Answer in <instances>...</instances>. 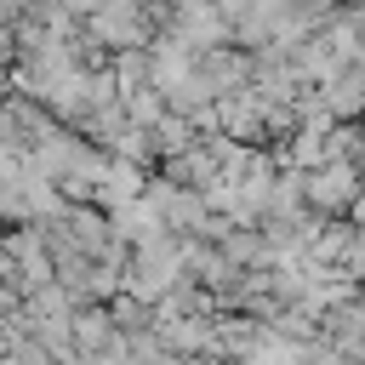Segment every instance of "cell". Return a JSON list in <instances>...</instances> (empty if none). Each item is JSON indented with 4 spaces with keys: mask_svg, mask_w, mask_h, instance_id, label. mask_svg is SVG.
Wrapping results in <instances>:
<instances>
[{
    "mask_svg": "<svg viewBox=\"0 0 365 365\" xmlns=\"http://www.w3.org/2000/svg\"><path fill=\"white\" fill-rule=\"evenodd\" d=\"M302 194H308L314 211H325V217H348L354 200L365 194V171H359V160H319V165L302 171Z\"/></svg>",
    "mask_w": 365,
    "mask_h": 365,
    "instance_id": "6da1fadb",
    "label": "cell"
},
{
    "mask_svg": "<svg viewBox=\"0 0 365 365\" xmlns=\"http://www.w3.org/2000/svg\"><path fill=\"white\" fill-rule=\"evenodd\" d=\"M86 29L108 46V51H125V46H154V17H148V0H97Z\"/></svg>",
    "mask_w": 365,
    "mask_h": 365,
    "instance_id": "7a4b0ae2",
    "label": "cell"
},
{
    "mask_svg": "<svg viewBox=\"0 0 365 365\" xmlns=\"http://www.w3.org/2000/svg\"><path fill=\"white\" fill-rule=\"evenodd\" d=\"M200 137H205V131H200L182 108H165V114L154 120V154H160V160H171V154H182V148H194Z\"/></svg>",
    "mask_w": 365,
    "mask_h": 365,
    "instance_id": "3957f363",
    "label": "cell"
},
{
    "mask_svg": "<svg viewBox=\"0 0 365 365\" xmlns=\"http://www.w3.org/2000/svg\"><path fill=\"white\" fill-rule=\"evenodd\" d=\"M11 63H17V23L0 17V68H11Z\"/></svg>",
    "mask_w": 365,
    "mask_h": 365,
    "instance_id": "277c9868",
    "label": "cell"
},
{
    "mask_svg": "<svg viewBox=\"0 0 365 365\" xmlns=\"http://www.w3.org/2000/svg\"><path fill=\"white\" fill-rule=\"evenodd\" d=\"M11 97V68H0V103Z\"/></svg>",
    "mask_w": 365,
    "mask_h": 365,
    "instance_id": "5b68a950",
    "label": "cell"
}]
</instances>
